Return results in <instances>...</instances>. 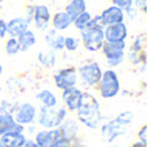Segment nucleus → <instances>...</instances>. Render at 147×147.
Wrapping results in <instances>:
<instances>
[{"mask_svg": "<svg viewBox=\"0 0 147 147\" xmlns=\"http://www.w3.org/2000/svg\"><path fill=\"white\" fill-rule=\"evenodd\" d=\"M23 147H39V146L34 140H27L25 142V145H23Z\"/></svg>", "mask_w": 147, "mask_h": 147, "instance_id": "72a5a7b5", "label": "nucleus"}, {"mask_svg": "<svg viewBox=\"0 0 147 147\" xmlns=\"http://www.w3.org/2000/svg\"><path fill=\"white\" fill-rule=\"evenodd\" d=\"M20 51H21V47H20L17 38L8 39L7 43H5V52H7L8 56H16Z\"/></svg>", "mask_w": 147, "mask_h": 147, "instance_id": "a878e982", "label": "nucleus"}, {"mask_svg": "<svg viewBox=\"0 0 147 147\" xmlns=\"http://www.w3.org/2000/svg\"><path fill=\"white\" fill-rule=\"evenodd\" d=\"M61 138V133H59L58 128H53V129H43L40 132L36 133L35 136V142L38 143L39 147H49L53 142Z\"/></svg>", "mask_w": 147, "mask_h": 147, "instance_id": "4468645a", "label": "nucleus"}, {"mask_svg": "<svg viewBox=\"0 0 147 147\" xmlns=\"http://www.w3.org/2000/svg\"><path fill=\"white\" fill-rule=\"evenodd\" d=\"M0 147H4V146H3V143H1V141H0Z\"/></svg>", "mask_w": 147, "mask_h": 147, "instance_id": "4c0bfd02", "label": "nucleus"}, {"mask_svg": "<svg viewBox=\"0 0 147 147\" xmlns=\"http://www.w3.org/2000/svg\"><path fill=\"white\" fill-rule=\"evenodd\" d=\"M34 22H35V27L40 31H45L49 27V22H51V12H49L48 7L45 5H36L34 8Z\"/></svg>", "mask_w": 147, "mask_h": 147, "instance_id": "ddd939ff", "label": "nucleus"}, {"mask_svg": "<svg viewBox=\"0 0 147 147\" xmlns=\"http://www.w3.org/2000/svg\"><path fill=\"white\" fill-rule=\"evenodd\" d=\"M0 141H1L4 147H23L27 138H26V136L23 133L12 132L0 136Z\"/></svg>", "mask_w": 147, "mask_h": 147, "instance_id": "a211bd4d", "label": "nucleus"}, {"mask_svg": "<svg viewBox=\"0 0 147 147\" xmlns=\"http://www.w3.org/2000/svg\"><path fill=\"white\" fill-rule=\"evenodd\" d=\"M36 115H38V111H36V107L34 106L32 103H28V102H25V103L20 105L16 110L14 115V120L21 125H28L32 124L36 119Z\"/></svg>", "mask_w": 147, "mask_h": 147, "instance_id": "1a4fd4ad", "label": "nucleus"}, {"mask_svg": "<svg viewBox=\"0 0 147 147\" xmlns=\"http://www.w3.org/2000/svg\"><path fill=\"white\" fill-rule=\"evenodd\" d=\"M63 48H66L69 52H74L79 48V40L72 36H67L65 38V41H63Z\"/></svg>", "mask_w": 147, "mask_h": 147, "instance_id": "cd10ccee", "label": "nucleus"}, {"mask_svg": "<svg viewBox=\"0 0 147 147\" xmlns=\"http://www.w3.org/2000/svg\"><path fill=\"white\" fill-rule=\"evenodd\" d=\"M132 147H147V146H146V143H142V142H140V141H138V142L133 143Z\"/></svg>", "mask_w": 147, "mask_h": 147, "instance_id": "c9c22d12", "label": "nucleus"}, {"mask_svg": "<svg viewBox=\"0 0 147 147\" xmlns=\"http://www.w3.org/2000/svg\"><path fill=\"white\" fill-rule=\"evenodd\" d=\"M17 40H18V43H20L21 51L26 52V51H28L30 48H32V47L36 44V36H35V34H34L32 31L27 28V30L23 31V32L18 36Z\"/></svg>", "mask_w": 147, "mask_h": 147, "instance_id": "4be33fe9", "label": "nucleus"}, {"mask_svg": "<svg viewBox=\"0 0 147 147\" xmlns=\"http://www.w3.org/2000/svg\"><path fill=\"white\" fill-rule=\"evenodd\" d=\"M133 119H134V114H133L132 111L120 112V114L116 116V120H117V121L121 123L123 125H127V127L133 121Z\"/></svg>", "mask_w": 147, "mask_h": 147, "instance_id": "bb28decb", "label": "nucleus"}, {"mask_svg": "<svg viewBox=\"0 0 147 147\" xmlns=\"http://www.w3.org/2000/svg\"><path fill=\"white\" fill-rule=\"evenodd\" d=\"M102 69L99 67V65L97 62H92V63H86L79 69L78 71V78L81 79L83 84L88 86H94L98 85L99 80L102 76Z\"/></svg>", "mask_w": 147, "mask_h": 147, "instance_id": "423d86ee", "label": "nucleus"}, {"mask_svg": "<svg viewBox=\"0 0 147 147\" xmlns=\"http://www.w3.org/2000/svg\"><path fill=\"white\" fill-rule=\"evenodd\" d=\"M3 71H4V70H3V66H1V65H0V75H1V74H3Z\"/></svg>", "mask_w": 147, "mask_h": 147, "instance_id": "e433bc0d", "label": "nucleus"}, {"mask_svg": "<svg viewBox=\"0 0 147 147\" xmlns=\"http://www.w3.org/2000/svg\"><path fill=\"white\" fill-rule=\"evenodd\" d=\"M127 125H123L121 123H119L116 119L110 120V121L105 123L101 127V136L102 140L105 142H112L115 141L119 136H123L127 133Z\"/></svg>", "mask_w": 147, "mask_h": 147, "instance_id": "0eeeda50", "label": "nucleus"}, {"mask_svg": "<svg viewBox=\"0 0 147 147\" xmlns=\"http://www.w3.org/2000/svg\"><path fill=\"white\" fill-rule=\"evenodd\" d=\"M54 84L58 89L65 90L71 86H75L78 83V71L74 67L62 69L54 75Z\"/></svg>", "mask_w": 147, "mask_h": 147, "instance_id": "6e6552de", "label": "nucleus"}, {"mask_svg": "<svg viewBox=\"0 0 147 147\" xmlns=\"http://www.w3.org/2000/svg\"><path fill=\"white\" fill-rule=\"evenodd\" d=\"M0 1H3V0H0Z\"/></svg>", "mask_w": 147, "mask_h": 147, "instance_id": "ea45409f", "label": "nucleus"}, {"mask_svg": "<svg viewBox=\"0 0 147 147\" xmlns=\"http://www.w3.org/2000/svg\"><path fill=\"white\" fill-rule=\"evenodd\" d=\"M38 59L40 62V65L45 67H53L56 63V54L54 51H49V52H40L38 56Z\"/></svg>", "mask_w": 147, "mask_h": 147, "instance_id": "b1692460", "label": "nucleus"}, {"mask_svg": "<svg viewBox=\"0 0 147 147\" xmlns=\"http://www.w3.org/2000/svg\"><path fill=\"white\" fill-rule=\"evenodd\" d=\"M70 146V142L66 140H63V138H59V140H57L56 142H53L49 147H69Z\"/></svg>", "mask_w": 147, "mask_h": 147, "instance_id": "7c9ffc66", "label": "nucleus"}, {"mask_svg": "<svg viewBox=\"0 0 147 147\" xmlns=\"http://www.w3.org/2000/svg\"><path fill=\"white\" fill-rule=\"evenodd\" d=\"M81 99H83V92L76 86L62 90V101L67 111H76L81 103Z\"/></svg>", "mask_w": 147, "mask_h": 147, "instance_id": "9d476101", "label": "nucleus"}, {"mask_svg": "<svg viewBox=\"0 0 147 147\" xmlns=\"http://www.w3.org/2000/svg\"><path fill=\"white\" fill-rule=\"evenodd\" d=\"M7 35V22L4 20H0V39L5 38Z\"/></svg>", "mask_w": 147, "mask_h": 147, "instance_id": "473e14b6", "label": "nucleus"}, {"mask_svg": "<svg viewBox=\"0 0 147 147\" xmlns=\"http://www.w3.org/2000/svg\"><path fill=\"white\" fill-rule=\"evenodd\" d=\"M138 138H140V142L142 143H146L147 142V127L146 125H142L140 130H138Z\"/></svg>", "mask_w": 147, "mask_h": 147, "instance_id": "c756f323", "label": "nucleus"}, {"mask_svg": "<svg viewBox=\"0 0 147 147\" xmlns=\"http://www.w3.org/2000/svg\"><path fill=\"white\" fill-rule=\"evenodd\" d=\"M36 98L41 102L44 107H54L57 106V97L53 92H51L49 89H43L38 93Z\"/></svg>", "mask_w": 147, "mask_h": 147, "instance_id": "5701e85b", "label": "nucleus"}, {"mask_svg": "<svg viewBox=\"0 0 147 147\" xmlns=\"http://www.w3.org/2000/svg\"><path fill=\"white\" fill-rule=\"evenodd\" d=\"M67 116V110L65 106H54V107H44L41 106L39 114L36 115L38 123L44 129H53L58 128L63 123Z\"/></svg>", "mask_w": 147, "mask_h": 147, "instance_id": "7ed1b4c3", "label": "nucleus"}, {"mask_svg": "<svg viewBox=\"0 0 147 147\" xmlns=\"http://www.w3.org/2000/svg\"><path fill=\"white\" fill-rule=\"evenodd\" d=\"M59 133H61V138L69 141L70 143L74 142V140L76 138V134L79 132V125L78 121H75L74 119H65L63 123L58 127Z\"/></svg>", "mask_w": 147, "mask_h": 147, "instance_id": "dca6fc26", "label": "nucleus"}, {"mask_svg": "<svg viewBox=\"0 0 147 147\" xmlns=\"http://www.w3.org/2000/svg\"><path fill=\"white\" fill-rule=\"evenodd\" d=\"M98 89L102 98L110 99L116 97L120 92V80L117 74L114 70H106L105 72H102L101 80L98 83Z\"/></svg>", "mask_w": 147, "mask_h": 147, "instance_id": "20e7f679", "label": "nucleus"}, {"mask_svg": "<svg viewBox=\"0 0 147 147\" xmlns=\"http://www.w3.org/2000/svg\"><path fill=\"white\" fill-rule=\"evenodd\" d=\"M92 20V16H90V13H88L85 10V12H83L81 14H79L78 17L75 18V20L72 21V23H74V26H75L78 30H84V28L88 26V23H89V21Z\"/></svg>", "mask_w": 147, "mask_h": 147, "instance_id": "393cba45", "label": "nucleus"}, {"mask_svg": "<svg viewBox=\"0 0 147 147\" xmlns=\"http://www.w3.org/2000/svg\"><path fill=\"white\" fill-rule=\"evenodd\" d=\"M76 112L78 119L89 129H97L103 120L98 101L90 93H83V99Z\"/></svg>", "mask_w": 147, "mask_h": 147, "instance_id": "f257e3e1", "label": "nucleus"}, {"mask_svg": "<svg viewBox=\"0 0 147 147\" xmlns=\"http://www.w3.org/2000/svg\"><path fill=\"white\" fill-rule=\"evenodd\" d=\"M125 48H127L125 41H115V43L105 41L101 49L103 52L105 58H106V62L109 63V66L116 67L124 62Z\"/></svg>", "mask_w": 147, "mask_h": 147, "instance_id": "39448f33", "label": "nucleus"}, {"mask_svg": "<svg viewBox=\"0 0 147 147\" xmlns=\"http://www.w3.org/2000/svg\"><path fill=\"white\" fill-rule=\"evenodd\" d=\"M12 132L23 133L25 132V127L18 124L14 120L12 114L0 112V136L5 134V133H12Z\"/></svg>", "mask_w": 147, "mask_h": 147, "instance_id": "f8f14e48", "label": "nucleus"}, {"mask_svg": "<svg viewBox=\"0 0 147 147\" xmlns=\"http://www.w3.org/2000/svg\"><path fill=\"white\" fill-rule=\"evenodd\" d=\"M28 25L30 22L23 17L13 18L9 22H7V34H9L10 38H18L23 31L28 28Z\"/></svg>", "mask_w": 147, "mask_h": 147, "instance_id": "f3484780", "label": "nucleus"}, {"mask_svg": "<svg viewBox=\"0 0 147 147\" xmlns=\"http://www.w3.org/2000/svg\"><path fill=\"white\" fill-rule=\"evenodd\" d=\"M70 147H88L86 145H84V143H80V142H71L70 143Z\"/></svg>", "mask_w": 147, "mask_h": 147, "instance_id": "f704fd0d", "label": "nucleus"}, {"mask_svg": "<svg viewBox=\"0 0 147 147\" xmlns=\"http://www.w3.org/2000/svg\"><path fill=\"white\" fill-rule=\"evenodd\" d=\"M45 41L52 51H62L63 49L65 36L57 34V30L53 28V30L48 31V34L45 35Z\"/></svg>", "mask_w": 147, "mask_h": 147, "instance_id": "6ab92c4d", "label": "nucleus"}, {"mask_svg": "<svg viewBox=\"0 0 147 147\" xmlns=\"http://www.w3.org/2000/svg\"><path fill=\"white\" fill-rule=\"evenodd\" d=\"M99 20H101L103 26L120 23L124 21V12H123L120 8L112 5V7L107 8V9H105L103 12H102V14L99 16Z\"/></svg>", "mask_w": 147, "mask_h": 147, "instance_id": "2eb2a0df", "label": "nucleus"}, {"mask_svg": "<svg viewBox=\"0 0 147 147\" xmlns=\"http://www.w3.org/2000/svg\"><path fill=\"white\" fill-rule=\"evenodd\" d=\"M133 4L136 5V9L140 10H146V5H147V0H133Z\"/></svg>", "mask_w": 147, "mask_h": 147, "instance_id": "2f4dec72", "label": "nucleus"}, {"mask_svg": "<svg viewBox=\"0 0 147 147\" xmlns=\"http://www.w3.org/2000/svg\"><path fill=\"white\" fill-rule=\"evenodd\" d=\"M112 4H114L115 7L120 8L121 10H128L132 8L133 0H112Z\"/></svg>", "mask_w": 147, "mask_h": 147, "instance_id": "c85d7f7f", "label": "nucleus"}, {"mask_svg": "<svg viewBox=\"0 0 147 147\" xmlns=\"http://www.w3.org/2000/svg\"><path fill=\"white\" fill-rule=\"evenodd\" d=\"M72 23V20L67 16L66 12H58L54 14V17L52 18V25L53 28L57 31H63L66 28L70 27V25Z\"/></svg>", "mask_w": 147, "mask_h": 147, "instance_id": "aec40b11", "label": "nucleus"}, {"mask_svg": "<svg viewBox=\"0 0 147 147\" xmlns=\"http://www.w3.org/2000/svg\"><path fill=\"white\" fill-rule=\"evenodd\" d=\"M0 90H1V85H0Z\"/></svg>", "mask_w": 147, "mask_h": 147, "instance_id": "58836bf2", "label": "nucleus"}, {"mask_svg": "<svg viewBox=\"0 0 147 147\" xmlns=\"http://www.w3.org/2000/svg\"><path fill=\"white\" fill-rule=\"evenodd\" d=\"M105 26L102 25L99 16L96 18H92L89 21L88 26L84 30L80 31L81 41H83L85 49L89 52H98L101 51L102 45L105 43V34H103Z\"/></svg>", "mask_w": 147, "mask_h": 147, "instance_id": "f03ea898", "label": "nucleus"}, {"mask_svg": "<svg viewBox=\"0 0 147 147\" xmlns=\"http://www.w3.org/2000/svg\"><path fill=\"white\" fill-rule=\"evenodd\" d=\"M105 34V40L106 41H125L128 36V28L127 25L123 22L120 23H114V25L105 26L103 28Z\"/></svg>", "mask_w": 147, "mask_h": 147, "instance_id": "9b49d317", "label": "nucleus"}, {"mask_svg": "<svg viewBox=\"0 0 147 147\" xmlns=\"http://www.w3.org/2000/svg\"><path fill=\"white\" fill-rule=\"evenodd\" d=\"M85 10H86L85 0H71V1L67 4L65 12H66L67 16L74 21L79 14H81V13L85 12Z\"/></svg>", "mask_w": 147, "mask_h": 147, "instance_id": "412c9836", "label": "nucleus"}]
</instances>
